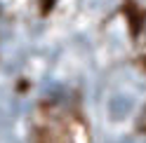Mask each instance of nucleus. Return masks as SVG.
<instances>
[{
  "instance_id": "1",
  "label": "nucleus",
  "mask_w": 146,
  "mask_h": 143,
  "mask_svg": "<svg viewBox=\"0 0 146 143\" xmlns=\"http://www.w3.org/2000/svg\"><path fill=\"white\" fill-rule=\"evenodd\" d=\"M134 110V96L125 94V92H115L111 94V99L106 103V115L111 122H123L130 117V113Z\"/></svg>"
}]
</instances>
